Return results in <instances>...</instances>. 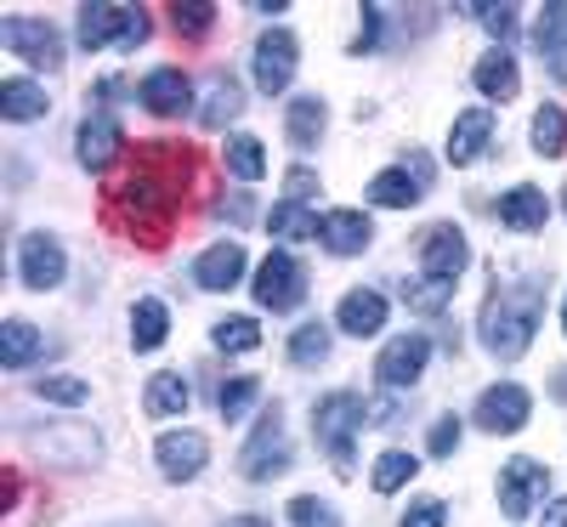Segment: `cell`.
<instances>
[{
  "label": "cell",
  "instance_id": "6da1fadb",
  "mask_svg": "<svg viewBox=\"0 0 567 527\" xmlns=\"http://www.w3.org/2000/svg\"><path fill=\"white\" fill-rule=\"evenodd\" d=\"M182 182H187V170L182 176H159L154 170V148H148V165L114 194V221L125 232H136V238H165L171 221H176V205H182Z\"/></svg>",
  "mask_w": 567,
  "mask_h": 527
},
{
  "label": "cell",
  "instance_id": "7a4b0ae2",
  "mask_svg": "<svg viewBox=\"0 0 567 527\" xmlns=\"http://www.w3.org/2000/svg\"><path fill=\"white\" fill-rule=\"evenodd\" d=\"M539 307H545V296L534 290V283H494V296H488V307H483V347L494 352V358H523L528 347H534V334H539Z\"/></svg>",
  "mask_w": 567,
  "mask_h": 527
},
{
  "label": "cell",
  "instance_id": "3957f363",
  "mask_svg": "<svg viewBox=\"0 0 567 527\" xmlns=\"http://www.w3.org/2000/svg\"><path fill=\"white\" fill-rule=\"evenodd\" d=\"M358 431H363V397L358 392H329L312 409V437H318V448L329 459H336L341 476L358 471V459H352V437H358Z\"/></svg>",
  "mask_w": 567,
  "mask_h": 527
},
{
  "label": "cell",
  "instance_id": "277c9868",
  "mask_svg": "<svg viewBox=\"0 0 567 527\" xmlns=\"http://www.w3.org/2000/svg\"><path fill=\"white\" fill-rule=\"evenodd\" d=\"M120 40L125 52H136L142 40H148V12L136 7H80V45L85 52H97V45Z\"/></svg>",
  "mask_w": 567,
  "mask_h": 527
},
{
  "label": "cell",
  "instance_id": "5b68a950",
  "mask_svg": "<svg viewBox=\"0 0 567 527\" xmlns=\"http://www.w3.org/2000/svg\"><path fill=\"white\" fill-rule=\"evenodd\" d=\"M239 471L250 476V483H267V476H284L290 471V431H284V414L278 403L261 414V425L250 431V448L239 454Z\"/></svg>",
  "mask_w": 567,
  "mask_h": 527
},
{
  "label": "cell",
  "instance_id": "8992f818",
  "mask_svg": "<svg viewBox=\"0 0 567 527\" xmlns=\"http://www.w3.org/2000/svg\"><path fill=\"white\" fill-rule=\"evenodd\" d=\"M256 301L267 312H296L307 301V267L290 256V250H272L256 272Z\"/></svg>",
  "mask_w": 567,
  "mask_h": 527
},
{
  "label": "cell",
  "instance_id": "52a82bcc",
  "mask_svg": "<svg viewBox=\"0 0 567 527\" xmlns=\"http://www.w3.org/2000/svg\"><path fill=\"white\" fill-rule=\"evenodd\" d=\"M425 187H432V159H425V154H409L403 165H392V170L374 176L363 199L386 205V210H409V205L425 199Z\"/></svg>",
  "mask_w": 567,
  "mask_h": 527
},
{
  "label": "cell",
  "instance_id": "ba28073f",
  "mask_svg": "<svg viewBox=\"0 0 567 527\" xmlns=\"http://www.w3.org/2000/svg\"><path fill=\"white\" fill-rule=\"evenodd\" d=\"M545 488H550V471H545L539 459H528V454H516V459L499 471V510H505L511 521H523V516H534V505L545 499Z\"/></svg>",
  "mask_w": 567,
  "mask_h": 527
},
{
  "label": "cell",
  "instance_id": "9c48e42d",
  "mask_svg": "<svg viewBox=\"0 0 567 527\" xmlns=\"http://www.w3.org/2000/svg\"><path fill=\"white\" fill-rule=\"evenodd\" d=\"M465 261H471V245H465V232H460L454 221H437V227L420 232V272H425V278L454 283V278L465 272Z\"/></svg>",
  "mask_w": 567,
  "mask_h": 527
},
{
  "label": "cell",
  "instance_id": "30bf717a",
  "mask_svg": "<svg viewBox=\"0 0 567 527\" xmlns=\"http://www.w3.org/2000/svg\"><path fill=\"white\" fill-rule=\"evenodd\" d=\"M0 40H7V52H18V58L34 63V69H58V63H63L58 29L40 23V18H7V23H0Z\"/></svg>",
  "mask_w": 567,
  "mask_h": 527
},
{
  "label": "cell",
  "instance_id": "8fae6325",
  "mask_svg": "<svg viewBox=\"0 0 567 527\" xmlns=\"http://www.w3.org/2000/svg\"><path fill=\"white\" fill-rule=\"evenodd\" d=\"M250 74H256V85L267 91V97H278V91L296 80V34H290V29H267V34L256 40Z\"/></svg>",
  "mask_w": 567,
  "mask_h": 527
},
{
  "label": "cell",
  "instance_id": "7c38bea8",
  "mask_svg": "<svg viewBox=\"0 0 567 527\" xmlns=\"http://www.w3.org/2000/svg\"><path fill=\"white\" fill-rule=\"evenodd\" d=\"M528 409H534V397L516 386V380H499V386H488L477 397V425L494 431V437H511V431L528 425Z\"/></svg>",
  "mask_w": 567,
  "mask_h": 527
},
{
  "label": "cell",
  "instance_id": "4fadbf2b",
  "mask_svg": "<svg viewBox=\"0 0 567 527\" xmlns=\"http://www.w3.org/2000/svg\"><path fill=\"white\" fill-rule=\"evenodd\" d=\"M425 358H432V341H425V334H398V341L374 358V380H381L386 392H403V386L420 380Z\"/></svg>",
  "mask_w": 567,
  "mask_h": 527
},
{
  "label": "cell",
  "instance_id": "5bb4252c",
  "mask_svg": "<svg viewBox=\"0 0 567 527\" xmlns=\"http://www.w3.org/2000/svg\"><path fill=\"white\" fill-rule=\"evenodd\" d=\"M18 272H23V283L29 290H58L63 283V272H69V261H63V245L58 238H45V232H29L23 245H18Z\"/></svg>",
  "mask_w": 567,
  "mask_h": 527
},
{
  "label": "cell",
  "instance_id": "9a60e30c",
  "mask_svg": "<svg viewBox=\"0 0 567 527\" xmlns=\"http://www.w3.org/2000/svg\"><path fill=\"white\" fill-rule=\"evenodd\" d=\"M34 454H45L63 471H80V465H91L103 454V443H97V431H91V425H58V431H40V437H34Z\"/></svg>",
  "mask_w": 567,
  "mask_h": 527
},
{
  "label": "cell",
  "instance_id": "2e32d148",
  "mask_svg": "<svg viewBox=\"0 0 567 527\" xmlns=\"http://www.w3.org/2000/svg\"><path fill=\"white\" fill-rule=\"evenodd\" d=\"M74 148H80V165H85V170H109V165L125 154V125H120L109 108H97V114L80 125Z\"/></svg>",
  "mask_w": 567,
  "mask_h": 527
},
{
  "label": "cell",
  "instance_id": "e0dca14e",
  "mask_svg": "<svg viewBox=\"0 0 567 527\" xmlns=\"http://www.w3.org/2000/svg\"><path fill=\"white\" fill-rule=\"evenodd\" d=\"M136 97H142V108H154V114L171 120V114L194 108V80H187L182 69H154V74H142Z\"/></svg>",
  "mask_w": 567,
  "mask_h": 527
},
{
  "label": "cell",
  "instance_id": "ac0fdd59",
  "mask_svg": "<svg viewBox=\"0 0 567 527\" xmlns=\"http://www.w3.org/2000/svg\"><path fill=\"white\" fill-rule=\"evenodd\" d=\"M154 454H159V471L171 476V483H187V476H199V471H205L210 443L199 437V431H165Z\"/></svg>",
  "mask_w": 567,
  "mask_h": 527
},
{
  "label": "cell",
  "instance_id": "d6986e66",
  "mask_svg": "<svg viewBox=\"0 0 567 527\" xmlns=\"http://www.w3.org/2000/svg\"><path fill=\"white\" fill-rule=\"evenodd\" d=\"M239 278H245V245H233V238H227V245H210V250L194 261V283H199L205 296L233 290Z\"/></svg>",
  "mask_w": 567,
  "mask_h": 527
},
{
  "label": "cell",
  "instance_id": "ffe728a7",
  "mask_svg": "<svg viewBox=\"0 0 567 527\" xmlns=\"http://www.w3.org/2000/svg\"><path fill=\"white\" fill-rule=\"evenodd\" d=\"M488 136H494V108H465L449 131V159L454 165H471L483 148H488Z\"/></svg>",
  "mask_w": 567,
  "mask_h": 527
},
{
  "label": "cell",
  "instance_id": "44dd1931",
  "mask_svg": "<svg viewBox=\"0 0 567 527\" xmlns=\"http://www.w3.org/2000/svg\"><path fill=\"white\" fill-rule=\"evenodd\" d=\"M336 323H341L347 334H358V341H363V334H381V329H386V296H381V290H352V296L336 307Z\"/></svg>",
  "mask_w": 567,
  "mask_h": 527
},
{
  "label": "cell",
  "instance_id": "7402d4cb",
  "mask_svg": "<svg viewBox=\"0 0 567 527\" xmlns=\"http://www.w3.org/2000/svg\"><path fill=\"white\" fill-rule=\"evenodd\" d=\"M471 80H477V91H483L488 103H511L516 91H523V74H516V58H511V52H488V58H477Z\"/></svg>",
  "mask_w": 567,
  "mask_h": 527
},
{
  "label": "cell",
  "instance_id": "603a6c76",
  "mask_svg": "<svg viewBox=\"0 0 567 527\" xmlns=\"http://www.w3.org/2000/svg\"><path fill=\"white\" fill-rule=\"evenodd\" d=\"M318 238H323V245L336 250V256H358V250H369L374 227H369V216H363V210H329Z\"/></svg>",
  "mask_w": 567,
  "mask_h": 527
},
{
  "label": "cell",
  "instance_id": "cb8c5ba5",
  "mask_svg": "<svg viewBox=\"0 0 567 527\" xmlns=\"http://www.w3.org/2000/svg\"><path fill=\"white\" fill-rule=\"evenodd\" d=\"M545 216H550V199L539 194V187H511V194L499 199V221L511 227V232H539L545 227Z\"/></svg>",
  "mask_w": 567,
  "mask_h": 527
},
{
  "label": "cell",
  "instance_id": "d4e9b609",
  "mask_svg": "<svg viewBox=\"0 0 567 527\" xmlns=\"http://www.w3.org/2000/svg\"><path fill=\"white\" fill-rule=\"evenodd\" d=\"M239 108H245V91H239V80L210 74V85H205V108H199V125H205V131H221L227 120H239Z\"/></svg>",
  "mask_w": 567,
  "mask_h": 527
},
{
  "label": "cell",
  "instance_id": "484cf974",
  "mask_svg": "<svg viewBox=\"0 0 567 527\" xmlns=\"http://www.w3.org/2000/svg\"><path fill=\"white\" fill-rule=\"evenodd\" d=\"M165 334H171V312H165V301H136L131 307V347L136 352H159L165 347Z\"/></svg>",
  "mask_w": 567,
  "mask_h": 527
},
{
  "label": "cell",
  "instance_id": "4316f807",
  "mask_svg": "<svg viewBox=\"0 0 567 527\" xmlns=\"http://www.w3.org/2000/svg\"><path fill=\"white\" fill-rule=\"evenodd\" d=\"M539 58L556 80H567V7H545L539 12Z\"/></svg>",
  "mask_w": 567,
  "mask_h": 527
},
{
  "label": "cell",
  "instance_id": "83f0119b",
  "mask_svg": "<svg viewBox=\"0 0 567 527\" xmlns=\"http://www.w3.org/2000/svg\"><path fill=\"white\" fill-rule=\"evenodd\" d=\"M0 114L7 120H40L45 114V91L34 85V80H23V74H12V80H0Z\"/></svg>",
  "mask_w": 567,
  "mask_h": 527
},
{
  "label": "cell",
  "instance_id": "f1b7e54d",
  "mask_svg": "<svg viewBox=\"0 0 567 527\" xmlns=\"http://www.w3.org/2000/svg\"><path fill=\"white\" fill-rule=\"evenodd\" d=\"M323 125H329V114H323V103H318V97H296L290 108H284V131H290L296 148H318Z\"/></svg>",
  "mask_w": 567,
  "mask_h": 527
},
{
  "label": "cell",
  "instance_id": "f546056e",
  "mask_svg": "<svg viewBox=\"0 0 567 527\" xmlns=\"http://www.w3.org/2000/svg\"><path fill=\"white\" fill-rule=\"evenodd\" d=\"M187 403H194V392H187V380H182V374H171V369H165V374H154V380H148V397H142V409H148L154 420L182 414Z\"/></svg>",
  "mask_w": 567,
  "mask_h": 527
},
{
  "label": "cell",
  "instance_id": "4dcf8cb0",
  "mask_svg": "<svg viewBox=\"0 0 567 527\" xmlns=\"http://www.w3.org/2000/svg\"><path fill=\"white\" fill-rule=\"evenodd\" d=\"M267 227H272L278 238H318V232H323V216L307 210V205H296V199H284V205H272Z\"/></svg>",
  "mask_w": 567,
  "mask_h": 527
},
{
  "label": "cell",
  "instance_id": "1f68e13d",
  "mask_svg": "<svg viewBox=\"0 0 567 527\" xmlns=\"http://www.w3.org/2000/svg\"><path fill=\"white\" fill-rule=\"evenodd\" d=\"M256 397H261V380L256 374H233V380H221V386H216V414L233 425Z\"/></svg>",
  "mask_w": 567,
  "mask_h": 527
},
{
  "label": "cell",
  "instance_id": "d6a6232c",
  "mask_svg": "<svg viewBox=\"0 0 567 527\" xmlns=\"http://www.w3.org/2000/svg\"><path fill=\"white\" fill-rule=\"evenodd\" d=\"M34 352H40V329L34 323L12 318L7 329H0V363H7V369H23Z\"/></svg>",
  "mask_w": 567,
  "mask_h": 527
},
{
  "label": "cell",
  "instance_id": "836d02e7",
  "mask_svg": "<svg viewBox=\"0 0 567 527\" xmlns=\"http://www.w3.org/2000/svg\"><path fill=\"white\" fill-rule=\"evenodd\" d=\"M420 471V459L414 454H403V448H392V454H381L374 459V471H369V483H374V494H398L409 476Z\"/></svg>",
  "mask_w": 567,
  "mask_h": 527
},
{
  "label": "cell",
  "instance_id": "e575fe53",
  "mask_svg": "<svg viewBox=\"0 0 567 527\" xmlns=\"http://www.w3.org/2000/svg\"><path fill=\"white\" fill-rule=\"evenodd\" d=\"M534 148H539V159H556V154L567 148V114H561L556 103H545V108L534 114Z\"/></svg>",
  "mask_w": 567,
  "mask_h": 527
},
{
  "label": "cell",
  "instance_id": "d590c367",
  "mask_svg": "<svg viewBox=\"0 0 567 527\" xmlns=\"http://www.w3.org/2000/svg\"><path fill=\"white\" fill-rule=\"evenodd\" d=\"M227 170L245 176V182H261L267 176V148H261L256 136H233L227 142Z\"/></svg>",
  "mask_w": 567,
  "mask_h": 527
},
{
  "label": "cell",
  "instance_id": "8d00e7d4",
  "mask_svg": "<svg viewBox=\"0 0 567 527\" xmlns=\"http://www.w3.org/2000/svg\"><path fill=\"white\" fill-rule=\"evenodd\" d=\"M403 301H409L414 312H425V318H437V312L454 301V283H443V278H414V283H403Z\"/></svg>",
  "mask_w": 567,
  "mask_h": 527
},
{
  "label": "cell",
  "instance_id": "74e56055",
  "mask_svg": "<svg viewBox=\"0 0 567 527\" xmlns=\"http://www.w3.org/2000/svg\"><path fill=\"white\" fill-rule=\"evenodd\" d=\"M210 341H216L221 352H256V347H261V323H256V318H221V323L210 329Z\"/></svg>",
  "mask_w": 567,
  "mask_h": 527
},
{
  "label": "cell",
  "instance_id": "f35d334b",
  "mask_svg": "<svg viewBox=\"0 0 567 527\" xmlns=\"http://www.w3.org/2000/svg\"><path fill=\"white\" fill-rule=\"evenodd\" d=\"M34 397L40 403H63V409H80L85 397H91V386L80 374H45V380H34Z\"/></svg>",
  "mask_w": 567,
  "mask_h": 527
},
{
  "label": "cell",
  "instance_id": "ab89813d",
  "mask_svg": "<svg viewBox=\"0 0 567 527\" xmlns=\"http://www.w3.org/2000/svg\"><path fill=\"white\" fill-rule=\"evenodd\" d=\"M323 358H329V329H323V323H301V329L290 334V363L312 369V363H323Z\"/></svg>",
  "mask_w": 567,
  "mask_h": 527
},
{
  "label": "cell",
  "instance_id": "60d3db41",
  "mask_svg": "<svg viewBox=\"0 0 567 527\" xmlns=\"http://www.w3.org/2000/svg\"><path fill=\"white\" fill-rule=\"evenodd\" d=\"M171 23H176V34H187V40H205L210 23H216V7H210V0H187V7L176 0V7H171Z\"/></svg>",
  "mask_w": 567,
  "mask_h": 527
},
{
  "label": "cell",
  "instance_id": "b9f144b4",
  "mask_svg": "<svg viewBox=\"0 0 567 527\" xmlns=\"http://www.w3.org/2000/svg\"><path fill=\"white\" fill-rule=\"evenodd\" d=\"M290 527H341V516H336V505L301 494V499H290Z\"/></svg>",
  "mask_w": 567,
  "mask_h": 527
},
{
  "label": "cell",
  "instance_id": "7bdbcfd3",
  "mask_svg": "<svg viewBox=\"0 0 567 527\" xmlns=\"http://www.w3.org/2000/svg\"><path fill=\"white\" fill-rule=\"evenodd\" d=\"M425 448H432L437 459H449V454L460 448V420H454V414H443L432 431H425Z\"/></svg>",
  "mask_w": 567,
  "mask_h": 527
},
{
  "label": "cell",
  "instance_id": "ee69618b",
  "mask_svg": "<svg viewBox=\"0 0 567 527\" xmlns=\"http://www.w3.org/2000/svg\"><path fill=\"white\" fill-rule=\"evenodd\" d=\"M363 420H369L374 431H392V425L403 420V403H398V397H363Z\"/></svg>",
  "mask_w": 567,
  "mask_h": 527
},
{
  "label": "cell",
  "instance_id": "f6af8a7d",
  "mask_svg": "<svg viewBox=\"0 0 567 527\" xmlns=\"http://www.w3.org/2000/svg\"><path fill=\"white\" fill-rule=\"evenodd\" d=\"M403 527H449V505H443V499H420V505L403 516Z\"/></svg>",
  "mask_w": 567,
  "mask_h": 527
},
{
  "label": "cell",
  "instance_id": "bcb514c9",
  "mask_svg": "<svg viewBox=\"0 0 567 527\" xmlns=\"http://www.w3.org/2000/svg\"><path fill=\"white\" fill-rule=\"evenodd\" d=\"M483 23H488V34H499V40H511L516 34V7H471Z\"/></svg>",
  "mask_w": 567,
  "mask_h": 527
},
{
  "label": "cell",
  "instance_id": "7dc6e473",
  "mask_svg": "<svg viewBox=\"0 0 567 527\" xmlns=\"http://www.w3.org/2000/svg\"><path fill=\"white\" fill-rule=\"evenodd\" d=\"M318 194V176L312 170H290V182H284V199H296V205H307Z\"/></svg>",
  "mask_w": 567,
  "mask_h": 527
},
{
  "label": "cell",
  "instance_id": "c3c4849f",
  "mask_svg": "<svg viewBox=\"0 0 567 527\" xmlns=\"http://www.w3.org/2000/svg\"><path fill=\"white\" fill-rule=\"evenodd\" d=\"M221 216H227L233 227H245V221H256V205H250V194H227V199H221Z\"/></svg>",
  "mask_w": 567,
  "mask_h": 527
},
{
  "label": "cell",
  "instance_id": "681fc988",
  "mask_svg": "<svg viewBox=\"0 0 567 527\" xmlns=\"http://www.w3.org/2000/svg\"><path fill=\"white\" fill-rule=\"evenodd\" d=\"M374 34H381V12H374V7H363V34L352 40V52H369V45H374Z\"/></svg>",
  "mask_w": 567,
  "mask_h": 527
},
{
  "label": "cell",
  "instance_id": "f907efd6",
  "mask_svg": "<svg viewBox=\"0 0 567 527\" xmlns=\"http://www.w3.org/2000/svg\"><path fill=\"white\" fill-rule=\"evenodd\" d=\"M545 527H567V499H556V505L545 510Z\"/></svg>",
  "mask_w": 567,
  "mask_h": 527
},
{
  "label": "cell",
  "instance_id": "816d5d0a",
  "mask_svg": "<svg viewBox=\"0 0 567 527\" xmlns=\"http://www.w3.org/2000/svg\"><path fill=\"white\" fill-rule=\"evenodd\" d=\"M227 527H272V521H267V516H233Z\"/></svg>",
  "mask_w": 567,
  "mask_h": 527
},
{
  "label": "cell",
  "instance_id": "f5cc1de1",
  "mask_svg": "<svg viewBox=\"0 0 567 527\" xmlns=\"http://www.w3.org/2000/svg\"><path fill=\"white\" fill-rule=\"evenodd\" d=\"M550 392H556V397H561V403H567V369H561V374H556V386H550Z\"/></svg>",
  "mask_w": 567,
  "mask_h": 527
},
{
  "label": "cell",
  "instance_id": "db71d44e",
  "mask_svg": "<svg viewBox=\"0 0 567 527\" xmlns=\"http://www.w3.org/2000/svg\"><path fill=\"white\" fill-rule=\"evenodd\" d=\"M114 527H154V521H114Z\"/></svg>",
  "mask_w": 567,
  "mask_h": 527
},
{
  "label": "cell",
  "instance_id": "11a10c76",
  "mask_svg": "<svg viewBox=\"0 0 567 527\" xmlns=\"http://www.w3.org/2000/svg\"><path fill=\"white\" fill-rule=\"evenodd\" d=\"M561 329H567V307H561Z\"/></svg>",
  "mask_w": 567,
  "mask_h": 527
},
{
  "label": "cell",
  "instance_id": "9f6ffc18",
  "mask_svg": "<svg viewBox=\"0 0 567 527\" xmlns=\"http://www.w3.org/2000/svg\"><path fill=\"white\" fill-rule=\"evenodd\" d=\"M561 199H567V194H561Z\"/></svg>",
  "mask_w": 567,
  "mask_h": 527
}]
</instances>
